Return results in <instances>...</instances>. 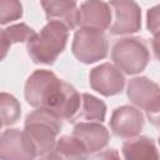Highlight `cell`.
<instances>
[{"mask_svg": "<svg viewBox=\"0 0 160 160\" xmlns=\"http://www.w3.org/2000/svg\"><path fill=\"white\" fill-rule=\"evenodd\" d=\"M1 126H2V124H1V121H0V129H1Z\"/></svg>", "mask_w": 160, "mask_h": 160, "instance_id": "cell-24", "label": "cell"}, {"mask_svg": "<svg viewBox=\"0 0 160 160\" xmlns=\"http://www.w3.org/2000/svg\"><path fill=\"white\" fill-rule=\"evenodd\" d=\"M36 149L25 131L8 129L0 135V160H34Z\"/></svg>", "mask_w": 160, "mask_h": 160, "instance_id": "cell-6", "label": "cell"}, {"mask_svg": "<svg viewBox=\"0 0 160 160\" xmlns=\"http://www.w3.org/2000/svg\"><path fill=\"white\" fill-rule=\"evenodd\" d=\"M41 6L45 11L48 21H59L68 30L79 26V12L76 1L66 0H44Z\"/></svg>", "mask_w": 160, "mask_h": 160, "instance_id": "cell-12", "label": "cell"}, {"mask_svg": "<svg viewBox=\"0 0 160 160\" xmlns=\"http://www.w3.org/2000/svg\"><path fill=\"white\" fill-rule=\"evenodd\" d=\"M10 41L5 34V29H0V61L5 59L8 51L10 49Z\"/></svg>", "mask_w": 160, "mask_h": 160, "instance_id": "cell-21", "label": "cell"}, {"mask_svg": "<svg viewBox=\"0 0 160 160\" xmlns=\"http://www.w3.org/2000/svg\"><path fill=\"white\" fill-rule=\"evenodd\" d=\"M55 152L62 160H88L89 151L75 136H61L55 144Z\"/></svg>", "mask_w": 160, "mask_h": 160, "instance_id": "cell-16", "label": "cell"}, {"mask_svg": "<svg viewBox=\"0 0 160 160\" xmlns=\"http://www.w3.org/2000/svg\"><path fill=\"white\" fill-rule=\"evenodd\" d=\"M61 126V119L51 110L36 109L28 114L24 131L34 144L36 154L44 155L55 148V140Z\"/></svg>", "mask_w": 160, "mask_h": 160, "instance_id": "cell-3", "label": "cell"}, {"mask_svg": "<svg viewBox=\"0 0 160 160\" xmlns=\"http://www.w3.org/2000/svg\"><path fill=\"white\" fill-rule=\"evenodd\" d=\"M69 30L59 21H48V24L35 32L26 44L29 56L35 64L52 65L66 46Z\"/></svg>", "mask_w": 160, "mask_h": 160, "instance_id": "cell-1", "label": "cell"}, {"mask_svg": "<svg viewBox=\"0 0 160 160\" xmlns=\"http://www.w3.org/2000/svg\"><path fill=\"white\" fill-rule=\"evenodd\" d=\"M109 41L102 30L94 28H80L72 40L71 51L74 56L84 62L92 64L108 55Z\"/></svg>", "mask_w": 160, "mask_h": 160, "instance_id": "cell-5", "label": "cell"}, {"mask_svg": "<svg viewBox=\"0 0 160 160\" xmlns=\"http://www.w3.org/2000/svg\"><path fill=\"white\" fill-rule=\"evenodd\" d=\"M64 89V80L50 70H35L25 82V100L34 108L54 112Z\"/></svg>", "mask_w": 160, "mask_h": 160, "instance_id": "cell-2", "label": "cell"}, {"mask_svg": "<svg viewBox=\"0 0 160 160\" xmlns=\"http://www.w3.org/2000/svg\"><path fill=\"white\" fill-rule=\"evenodd\" d=\"M22 16V5L18 0H0V24L5 25Z\"/></svg>", "mask_w": 160, "mask_h": 160, "instance_id": "cell-18", "label": "cell"}, {"mask_svg": "<svg viewBox=\"0 0 160 160\" xmlns=\"http://www.w3.org/2000/svg\"><path fill=\"white\" fill-rule=\"evenodd\" d=\"M5 34H6L10 44H15V42H22V41L29 40L35 34V31L32 28L28 26L26 24L20 22V24H15V25L6 28Z\"/></svg>", "mask_w": 160, "mask_h": 160, "instance_id": "cell-19", "label": "cell"}, {"mask_svg": "<svg viewBox=\"0 0 160 160\" xmlns=\"http://www.w3.org/2000/svg\"><path fill=\"white\" fill-rule=\"evenodd\" d=\"M111 59L120 71L132 75L145 70L150 60V52L142 38L130 36L120 39L114 44Z\"/></svg>", "mask_w": 160, "mask_h": 160, "instance_id": "cell-4", "label": "cell"}, {"mask_svg": "<svg viewBox=\"0 0 160 160\" xmlns=\"http://www.w3.org/2000/svg\"><path fill=\"white\" fill-rule=\"evenodd\" d=\"M91 160H120V155L115 149H108L95 155Z\"/></svg>", "mask_w": 160, "mask_h": 160, "instance_id": "cell-22", "label": "cell"}, {"mask_svg": "<svg viewBox=\"0 0 160 160\" xmlns=\"http://www.w3.org/2000/svg\"><path fill=\"white\" fill-rule=\"evenodd\" d=\"M159 10L160 6H155L148 11V29L155 35V39H158V30H159Z\"/></svg>", "mask_w": 160, "mask_h": 160, "instance_id": "cell-20", "label": "cell"}, {"mask_svg": "<svg viewBox=\"0 0 160 160\" xmlns=\"http://www.w3.org/2000/svg\"><path fill=\"white\" fill-rule=\"evenodd\" d=\"M114 12V21L110 26L112 35L132 34L141 28V9L131 0H116L109 2ZM111 12V14H112Z\"/></svg>", "mask_w": 160, "mask_h": 160, "instance_id": "cell-8", "label": "cell"}, {"mask_svg": "<svg viewBox=\"0 0 160 160\" xmlns=\"http://www.w3.org/2000/svg\"><path fill=\"white\" fill-rule=\"evenodd\" d=\"M21 115L20 102L15 96L8 92H0V121L9 126L15 124Z\"/></svg>", "mask_w": 160, "mask_h": 160, "instance_id": "cell-17", "label": "cell"}, {"mask_svg": "<svg viewBox=\"0 0 160 160\" xmlns=\"http://www.w3.org/2000/svg\"><path fill=\"white\" fill-rule=\"evenodd\" d=\"M126 94L134 105L148 111L149 115H158L160 110V89L156 82L146 76L134 78L128 84Z\"/></svg>", "mask_w": 160, "mask_h": 160, "instance_id": "cell-7", "label": "cell"}, {"mask_svg": "<svg viewBox=\"0 0 160 160\" xmlns=\"http://www.w3.org/2000/svg\"><path fill=\"white\" fill-rule=\"evenodd\" d=\"M72 136L79 139L90 152L104 149L109 142V131L100 122H78L72 129Z\"/></svg>", "mask_w": 160, "mask_h": 160, "instance_id": "cell-13", "label": "cell"}, {"mask_svg": "<svg viewBox=\"0 0 160 160\" xmlns=\"http://www.w3.org/2000/svg\"><path fill=\"white\" fill-rule=\"evenodd\" d=\"M38 160H62V159L56 152H48V154L41 155Z\"/></svg>", "mask_w": 160, "mask_h": 160, "instance_id": "cell-23", "label": "cell"}, {"mask_svg": "<svg viewBox=\"0 0 160 160\" xmlns=\"http://www.w3.org/2000/svg\"><path fill=\"white\" fill-rule=\"evenodd\" d=\"M122 155L125 160H159V152L154 139L148 136H138L128 140L122 145Z\"/></svg>", "mask_w": 160, "mask_h": 160, "instance_id": "cell-14", "label": "cell"}, {"mask_svg": "<svg viewBox=\"0 0 160 160\" xmlns=\"http://www.w3.org/2000/svg\"><path fill=\"white\" fill-rule=\"evenodd\" d=\"M144 115L130 105L116 108L110 118V129L121 139H134L144 128Z\"/></svg>", "mask_w": 160, "mask_h": 160, "instance_id": "cell-10", "label": "cell"}, {"mask_svg": "<svg viewBox=\"0 0 160 160\" xmlns=\"http://www.w3.org/2000/svg\"><path fill=\"white\" fill-rule=\"evenodd\" d=\"M79 25L81 28H94L105 30L111 22V9L104 1H84L78 9Z\"/></svg>", "mask_w": 160, "mask_h": 160, "instance_id": "cell-11", "label": "cell"}, {"mask_svg": "<svg viewBox=\"0 0 160 160\" xmlns=\"http://www.w3.org/2000/svg\"><path fill=\"white\" fill-rule=\"evenodd\" d=\"M105 115H106V105L102 100L90 94H81L80 106L72 122L80 119L89 120L90 122L91 121L102 122L105 120Z\"/></svg>", "mask_w": 160, "mask_h": 160, "instance_id": "cell-15", "label": "cell"}, {"mask_svg": "<svg viewBox=\"0 0 160 160\" xmlns=\"http://www.w3.org/2000/svg\"><path fill=\"white\" fill-rule=\"evenodd\" d=\"M125 85L124 74L112 64L104 62L90 71V86L96 92L104 96L118 95Z\"/></svg>", "mask_w": 160, "mask_h": 160, "instance_id": "cell-9", "label": "cell"}]
</instances>
